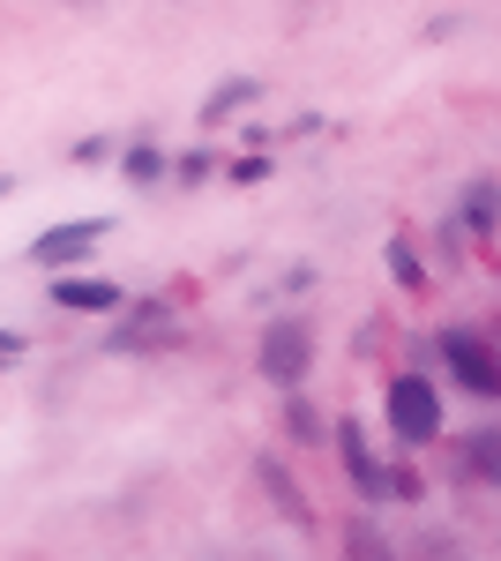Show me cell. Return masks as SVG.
I'll list each match as a JSON object with an SVG mask.
<instances>
[{"instance_id":"8","label":"cell","mask_w":501,"mask_h":561,"mask_svg":"<svg viewBox=\"0 0 501 561\" xmlns=\"http://www.w3.org/2000/svg\"><path fill=\"white\" fill-rule=\"evenodd\" d=\"M158 173H166V158H158L150 142H143V150H127V180H135V187H150Z\"/></svg>"},{"instance_id":"6","label":"cell","mask_w":501,"mask_h":561,"mask_svg":"<svg viewBox=\"0 0 501 561\" xmlns=\"http://www.w3.org/2000/svg\"><path fill=\"white\" fill-rule=\"evenodd\" d=\"M337 449H344V472L360 479V494H389V472L367 457V442H360V427H352V420H344V434H337Z\"/></svg>"},{"instance_id":"3","label":"cell","mask_w":501,"mask_h":561,"mask_svg":"<svg viewBox=\"0 0 501 561\" xmlns=\"http://www.w3.org/2000/svg\"><path fill=\"white\" fill-rule=\"evenodd\" d=\"M442 359L457 367L464 389H479V397H501V359L487 352V337H471V330H449L442 337Z\"/></svg>"},{"instance_id":"5","label":"cell","mask_w":501,"mask_h":561,"mask_svg":"<svg viewBox=\"0 0 501 561\" xmlns=\"http://www.w3.org/2000/svg\"><path fill=\"white\" fill-rule=\"evenodd\" d=\"M53 300L76 307V314H113V307H121V285H105V277H60Z\"/></svg>"},{"instance_id":"12","label":"cell","mask_w":501,"mask_h":561,"mask_svg":"<svg viewBox=\"0 0 501 561\" xmlns=\"http://www.w3.org/2000/svg\"><path fill=\"white\" fill-rule=\"evenodd\" d=\"M389 494H405V502L419 494V472H412V465H397V472H389Z\"/></svg>"},{"instance_id":"4","label":"cell","mask_w":501,"mask_h":561,"mask_svg":"<svg viewBox=\"0 0 501 561\" xmlns=\"http://www.w3.org/2000/svg\"><path fill=\"white\" fill-rule=\"evenodd\" d=\"M98 240H105V217H68V225H45L38 240H31V262H53L60 270V262H83Z\"/></svg>"},{"instance_id":"11","label":"cell","mask_w":501,"mask_h":561,"mask_svg":"<svg viewBox=\"0 0 501 561\" xmlns=\"http://www.w3.org/2000/svg\"><path fill=\"white\" fill-rule=\"evenodd\" d=\"M389 270H397L405 285H419V262H412V248H389Z\"/></svg>"},{"instance_id":"7","label":"cell","mask_w":501,"mask_h":561,"mask_svg":"<svg viewBox=\"0 0 501 561\" xmlns=\"http://www.w3.org/2000/svg\"><path fill=\"white\" fill-rule=\"evenodd\" d=\"M262 486H270V502H277V510H285L293 524H315V510H307V494H299L293 479H285L277 465H270V457H262Z\"/></svg>"},{"instance_id":"9","label":"cell","mask_w":501,"mask_h":561,"mask_svg":"<svg viewBox=\"0 0 501 561\" xmlns=\"http://www.w3.org/2000/svg\"><path fill=\"white\" fill-rule=\"evenodd\" d=\"M248 98H254V83H225V90L203 105V121H225V113H232V105H248Z\"/></svg>"},{"instance_id":"13","label":"cell","mask_w":501,"mask_h":561,"mask_svg":"<svg viewBox=\"0 0 501 561\" xmlns=\"http://www.w3.org/2000/svg\"><path fill=\"white\" fill-rule=\"evenodd\" d=\"M15 352H23V337H15V330H0V359H15Z\"/></svg>"},{"instance_id":"10","label":"cell","mask_w":501,"mask_h":561,"mask_svg":"<svg viewBox=\"0 0 501 561\" xmlns=\"http://www.w3.org/2000/svg\"><path fill=\"white\" fill-rule=\"evenodd\" d=\"M344 554H352V561H389V554H382V539L367 531V524H352V539H344Z\"/></svg>"},{"instance_id":"14","label":"cell","mask_w":501,"mask_h":561,"mask_svg":"<svg viewBox=\"0 0 501 561\" xmlns=\"http://www.w3.org/2000/svg\"><path fill=\"white\" fill-rule=\"evenodd\" d=\"M8 195H15V180H8V173H0V203H8Z\"/></svg>"},{"instance_id":"1","label":"cell","mask_w":501,"mask_h":561,"mask_svg":"<svg viewBox=\"0 0 501 561\" xmlns=\"http://www.w3.org/2000/svg\"><path fill=\"white\" fill-rule=\"evenodd\" d=\"M389 427H397V442H434L442 434V397L419 375H397L389 382Z\"/></svg>"},{"instance_id":"2","label":"cell","mask_w":501,"mask_h":561,"mask_svg":"<svg viewBox=\"0 0 501 561\" xmlns=\"http://www.w3.org/2000/svg\"><path fill=\"white\" fill-rule=\"evenodd\" d=\"M307 359H315V330H307V314H285V322H270V337H262V375L293 389L299 375H307Z\"/></svg>"}]
</instances>
